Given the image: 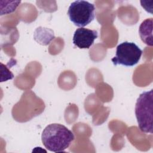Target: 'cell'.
<instances>
[{
	"label": "cell",
	"instance_id": "obj_1",
	"mask_svg": "<svg viewBox=\"0 0 153 153\" xmlns=\"http://www.w3.org/2000/svg\"><path fill=\"white\" fill-rule=\"evenodd\" d=\"M74 139V134L70 130L57 123L46 126L41 135L42 142L45 148L54 152L65 151Z\"/></svg>",
	"mask_w": 153,
	"mask_h": 153
},
{
	"label": "cell",
	"instance_id": "obj_2",
	"mask_svg": "<svg viewBox=\"0 0 153 153\" xmlns=\"http://www.w3.org/2000/svg\"><path fill=\"white\" fill-rule=\"evenodd\" d=\"M135 115L138 127L141 131L152 134L153 90L142 93L135 105Z\"/></svg>",
	"mask_w": 153,
	"mask_h": 153
},
{
	"label": "cell",
	"instance_id": "obj_3",
	"mask_svg": "<svg viewBox=\"0 0 153 153\" xmlns=\"http://www.w3.org/2000/svg\"><path fill=\"white\" fill-rule=\"evenodd\" d=\"M95 9L94 4L86 1L78 0L71 4L68 15L75 26L83 27L94 19Z\"/></svg>",
	"mask_w": 153,
	"mask_h": 153
},
{
	"label": "cell",
	"instance_id": "obj_4",
	"mask_svg": "<svg viewBox=\"0 0 153 153\" xmlns=\"http://www.w3.org/2000/svg\"><path fill=\"white\" fill-rule=\"evenodd\" d=\"M142 54V50L135 43L125 41L117 47L115 56L111 60L114 65L133 66L139 62Z\"/></svg>",
	"mask_w": 153,
	"mask_h": 153
},
{
	"label": "cell",
	"instance_id": "obj_5",
	"mask_svg": "<svg viewBox=\"0 0 153 153\" xmlns=\"http://www.w3.org/2000/svg\"><path fill=\"white\" fill-rule=\"evenodd\" d=\"M97 36L98 33L96 30L79 27L75 31L72 41L75 46L81 49H88Z\"/></svg>",
	"mask_w": 153,
	"mask_h": 153
},
{
	"label": "cell",
	"instance_id": "obj_6",
	"mask_svg": "<svg viewBox=\"0 0 153 153\" xmlns=\"http://www.w3.org/2000/svg\"><path fill=\"white\" fill-rule=\"evenodd\" d=\"M152 18L146 19L139 26V33L141 40L146 45L152 46Z\"/></svg>",
	"mask_w": 153,
	"mask_h": 153
}]
</instances>
